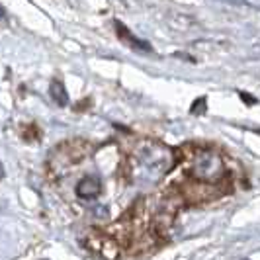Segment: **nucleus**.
Returning a JSON list of instances; mask_svg holds the SVG:
<instances>
[{
	"instance_id": "obj_1",
	"label": "nucleus",
	"mask_w": 260,
	"mask_h": 260,
	"mask_svg": "<svg viewBox=\"0 0 260 260\" xmlns=\"http://www.w3.org/2000/svg\"><path fill=\"white\" fill-rule=\"evenodd\" d=\"M75 192H77V196L82 198V200H94V198H98L100 192H102V182H100V178H96V176H86V178H82V180L77 184Z\"/></svg>"
},
{
	"instance_id": "obj_2",
	"label": "nucleus",
	"mask_w": 260,
	"mask_h": 260,
	"mask_svg": "<svg viewBox=\"0 0 260 260\" xmlns=\"http://www.w3.org/2000/svg\"><path fill=\"white\" fill-rule=\"evenodd\" d=\"M114 26H116V29H117L119 39H121V41H125L129 47L137 49V51H151V45H149L147 41H143V39L135 38V36H133V34H131L129 29L123 26L121 22H114Z\"/></svg>"
},
{
	"instance_id": "obj_3",
	"label": "nucleus",
	"mask_w": 260,
	"mask_h": 260,
	"mask_svg": "<svg viewBox=\"0 0 260 260\" xmlns=\"http://www.w3.org/2000/svg\"><path fill=\"white\" fill-rule=\"evenodd\" d=\"M51 98L57 102L59 106H65L67 104V92H65V86L59 82V80H53L51 82Z\"/></svg>"
},
{
	"instance_id": "obj_4",
	"label": "nucleus",
	"mask_w": 260,
	"mask_h": 260,
	"mask_svg": "<svg viewBox=\"0 0 260 260\" xmlns=\"http://www.w3.org/2000/svg\"><path fill=\"white\" fill-rule=\"evenodd\" d=\"M190 112L196 114V116H202L206 112V98H198L194 104H192V108H190Z\"/></svg>"
},
{
	"instance_id": "obj_5",
	"label": "nucleus",
	"mask_w": 260,
	"mask_h": 260,
	"mask_svg": "<svg viewBox=\"0 0 260 260\" xmlns=\"http://www.w3.org/2000/svg\"><path fill=\"white\" fill-rule=\"evenodd\" d=\"M239 96H241V98H243V100H245L247 104H256V102H258L256 98H252V96H248L247 92H239Z\"/></svg>"
}]
</instances>
